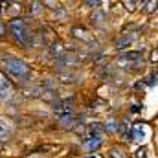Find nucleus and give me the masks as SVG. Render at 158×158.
Here are the masks:
<instances>
[{
    "label": "nucleus",
    "instance_id": "obj_1",
    "mask_svg": "<svg viewBox=\"0 0 158 158\" xmlns=\"http://www.w3.org/2000/svg\"><path fill=\"white\" fill-rule=\"evenodd\" d=\"M2 68L11 77L19 79V81H30V66L22 59H19V57H13V55L4 57L2 59Z\"/></svg>",
    "mask_w": 158,
    "mask_h": 158
},
{
    "label": "nucleus",
    "instance_id": "obj_3",
    "mask_svg": "<svg viewBox=\"0 0 158 158\" xmlns=\"http://www.w3.org/2000/svg\"><path fill=\"white\" fill-rule=\"evenodd\" d=\"M13 96V86H11V81L7 79V76L4 72H0V98L2 99H7Z\"/></svg>",
    "mask_w": 158,
    "mask_h": 158
},
{
    "label": "nucleus",
    "instance_id": "obj_14",
    "mask_svg": "<svg viewBox=\"0 0 158 158\" xmlns=\"http://www.w3.org/2000/svg\"><path fill=\"white\" fill-rule=\"evenodd\" d=\"M110 158H129V156H127V153H123L119 147H112V149H110Z\"/></svg>",
    "mask_w": 158,
    "mask_h": 158
},
{
    "label": "nucleus",
    "instance_id": "obj_20",
    "mask_svg": "<svg viewBox=\"0 0 158 158\" xmlns=\"http://www.w3.org/2000/svg\"><path fill=\"white\" fill-rule=\"evenodd\" d=\"M99 2H101V0H85V6H88V7H98Z\"/></svg>",
    "mask_w": 158,
    "mask_h": 158
},
{
    "label": "nucleus",
    "instance_id": "obj_17",
    "mask_svg": "<svg viewBox=\"0 0 158 158\" xmlns=\"http://www.w3.org/2000/svg\"><path fill=\"white\" fill-rule=\"evenodd\" d=\"M42 6H48V7H52V9H57V7H59V2H57V0H44Z\"/></svg>",
    "mask_w": 158,
    "mask_h": 158
},
{
    "label": "nucleus",
    "instance_id": "obj_4",
    "mask_svg": "<svg viewBox=\"0 0 158 158\" xmlns=\"http://www.w3.org/2000/svg\"><path fill=\"white\" fill-rule=\"evenodd\" d=\"M72 35L79 40H85V42H92L94 40V37L90 35V31L85 30V28H81V26H74L72 28Z\"/></svg>",
    "mask_w": 158,
    "mask_h": 158
},
{
    "label": "nucleus",
    "instance_id": "obj_9",
    "mask_svg": "<svg viewBox=\"0 0 158 158\" xmlns=\"http://www.w3.org/2000/svg\"><path fill=\"white\" fill-rule=\"evenodd\" d=\"M132 140L134 142H142L143 140V129H142V125H136L132 129Z\"/></svg>",
    "mask_w": 158,
    "mask_h": 158
},
{
    "label": "nucleus",
    "instance_id": "obj_21",
    "mask_svg": "<svg viewBox=\"0 0 158 158\" xmlns=\"http://www.w3.org/2000/svg\"><path fill=\"white\" fill-rule=\"evenodd\" d=\"M123 4L129 11H134V0H123Z\"/></svg>",
    "mask_w": 158,
    "mask_h": 158
},
{
    "label": "nucleus",
    "instance_id": "obj_12",
    "mask_svg": "<svg viewBox=\"0 0 158 158\" xmlns=\"http://www.w3.org/2000/svg\"><path fill=\"white\" fill-rule=\"evenodd\" d=\"M105 131H107V132H116V131H118V121H116V119H109V121L105 123Z\"/></svg>",
    "mask_w": 158,
    "mask_h": 158
},
{
    "label": "nucleus",
    "instance_id": "obj_24",
    "mask_svg": "<svg viewBox=\"0 0 158 158\" xmlns=\"http://www.w3.org/2000/svg\"><path fill=\"white\" fill-rule=\"evenodd\" d=\"M88 158H96V156H88Z\"/></svg>",
    "mask_w": 158,
    "mask_h": 158
},
{
    "label": "nucleus",
    "instance_id": "obj_18",
    "mask_svg": "<svg viewBox=\"0 0 158 158\" xmlns=\"http://www.w3.org/2000/svg\"><path fill=\"white\" fill-rule=\"evenodd\" d=\"M136 158H147V149L145 147H140L136 151Z\"/></svg>",
    "mask_w": 158,
    "mask_h": 158
},
{
    "label": "nucleus",
    "instance_id": "obj_13",
    "mask_svg": "<svg viewBox=\"0 0 158 158\" xmlns=\"http://www.w3.org/2000/svg\"><path fill=\"white\" fill-rule=\"evenodd\" d=\"M156 6H158V0H147L143 11H145V13H153V11H156Z\"/></svg>",
    "mask_w": 158,
    "mask_h": 158
},
{
    "label": "nucleus",
    "instance_id": "obj_10",
    "mask_svg": "<svg viewBox=\"0 0 158 158\" xmlns=\"http://www.w3.org/2000/svg\"><path fill=\"white\" fill-rule=\"evenodd\" d=\"M92 20H94L96 24H103V28H105V22H107V13H103V11H98V13L92 17Z\"/></svg>",
    "mask_w": 158,
    "mask_h": 158
},
{
    "label": "nucleus",
    "instance_id": "obj_15",
    "mask_svg": "<svg viewBox=\"0 0 158 158\" xmlns=\"http://www.w3.org/2000/svg\"><path fill=\"white\" fill-rule=\"evenodd\" d=\"M44 88L48 90V92H55V88H57V83L53 81V79H44Z\"/></svg>",
    "mask_w": 158,
    "mask_h": 158
},
{
    "label": "nucleus",
    "instance_id": "obj_2",
    "mask_svg": "<svg viewBox=\"0 0 158 158\" xmlns=\"http://www.w3.org/2000/svg\"><path fill=\"white\" fill-rule=\"evenodd\" d=\"M9 33H11V37L15 39V42H17L19 46H28V40H30L31 31H30L28 24H26L22 19L15 17V19L9 22Z\"/></svg>",
    "mask_w": 158,
    "mask_h": 158
},
{
    "label": "nucleus",
    "instance_id": "obj_22",
    "mask_svg": "<svg viewBox=\"0 0 158 158\" xmlns=\"http://www.w3.org/2000/svg\"><path fill=\"white\" fill-rule=\"evenodd\" d=\"M4 35H6V26L0 22V37H4Z\"/></svg>",
    "mask_w": 158,
    "mask_h": 158
},
{
    "label": "nucleus",
    "instance_id": "obj_16",
    "mask_svg": "<svg viewBox=\"0 0 158 158\" xmlns=\"http://www.w3.org/2000/svg\"><path fill=\"white\" fill-rule=\"evenodd\" d=\"M42 11V2L40 0H33L31 2V15H39Z\"/></svg>",
    "mask_w": 158,
    "mask_h": 158
},
{
    "label": "nucleus",
    "instance_id": "obj_7",
    "mask_svg": "<svg viewBox=\"0 0 158 158\" xmlns=\"http://www.w3.org/2000/svg\"><path fill=\"white\" fill-rule=\"evenodd\" d=\"M88 131H90L92 138H101V132L105 131V127H103L101 123H92V125L88 127Z\"/></svg>",
    "mask_w": 158,
    "mask_h": 158
},
{
    "label": "nucleus",
    "instance_id": "obj_8",
    "mask_svg": "<svg viewBox=\"0 0 158 158\" xmlns=\"http://www.w3.org/2000/svg\"><path fill=\"white\" fill-rule=\"evenodd\" d=\"M132 40H134V37H132V35H123V37L116 39V42H114V44H116V48H118V50H121V48L129 46V44H131Z\"/></svg>",
    "mask_w": 158,
    "mask_h": 158
},
{
    "label": "nucleus",
    "instance_id": "obj_6",
    "mask_svg": "<svg viewBox=\"0 0 158 158\" xmlns=\"http://www.w3.org/2000/svg\"><path fill=\"white\" fill-rule=\"evenodd\" d=\"M101 143H103V140H101V138H88V140L83 143V149H85L86 153H92V151H96Z\"/></svg>",
    "mask_w": 158,
    "mask_h": 158
},
{
    "label": "nucleus",
    "instance_id": "obj_5",
    "mask_svg": "<svg viewBox=\"0 0 158 158\" xmlns=\"http://www.w3.org/2000/svg\"><path fill=\"white\" fill-rule=\"evenodd\" d=\"M11 132H13V129H11L9 121L0 119V142H7L11 138Z\"/></svg>",
    "mask_w": 158,
    "mask_h": 158
},
{
    "label": "nucleus",
    "instance_id": "obj_23",
    "mask_svg": "<svg viewBox=\"0 0 158 158\" xmlns=\"http://www.w3.org/2000/svg\"><path fill=\"white\" fill-rule=\"evenodd\" d=\"M151 57H153V61H158V52H153V55H151Z\"/></svg>",
    "mask_w": 158,
    "mask_h": 158
},
{
    "label": "nucleus",
    "instance_id": "obj_19",
    "mask_svg": "<svg viewBox=\"0 0 158 158\" xmlns=\"http://www.w3.org/2000/svg\"><path fill=\"white\" fill-rule=\"evenodd\" d=\"M11 6H13V7H11V11H9V9H7V13H9V15H13V17H15V15H17V13H19V11H20V6H19V4H11Z\"/></svg>",
    "mask_w": 158,
    "mask_h": 158
},
{
    "label": "nucleus",
    "instance_id": "obj_11",
    "mask_svg": "<svg viewBox=\"0 0 158 158\" xmlns=\"http://www.w3.org/2000/svg\"><path fill=\"white\" fill-rule=\"evenodd\" d=\"M76 74H72V72H64V74H61L59 76V79L63 81V83H76Z\"/></svg>",
    "mask_w": 158,
    "mask_h": 158
}]
</instances>
